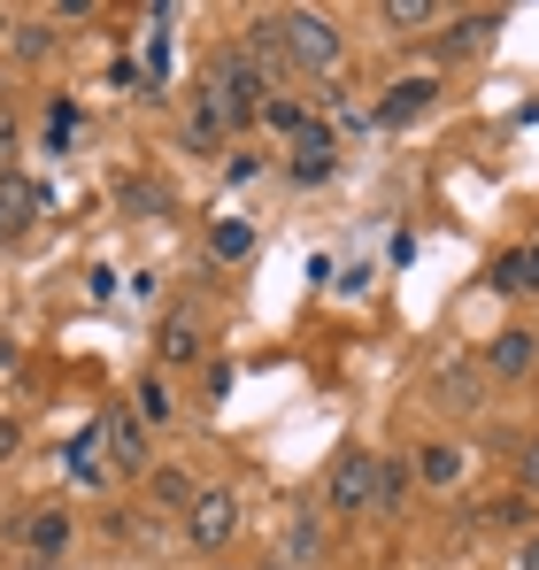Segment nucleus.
Segmentation results:
<instances>
[{"instance_id":"obj_27","label":"nucleus","mask_w":539,"mask_h":570,"mask_svg":"<svg viewBox=\"0 0 539 570\" xmlns=\"http://www.w3.org/2000/svg\"><path fill=\"white\" fill-rule=\"evenodd\" d=\"M285 556H293V563H316V556H324V532H316V517H293V524H285Z\"/></svg>"},{"instance_id":"obj_31","label":"nucleus","mask_w":539,"mask_h":570,"mask_svg":"<svg viewBox=\"0 0 539 570\" xmlns=\"http://www.w3.org/2000/svg\"><path fill=\"white\" fill-rule=\"evenodd\" d=\"M8 455H16V424H0V463H8Z\"/></svg>"},{"instance_id":"obj_22","label":"nucleus","mask_w":539,"mask_h":570,"mask_svg":"<svg viewBox=\"0 0 539 570\" xmlns=\"http://www.w3.org/2000/svg\"><path fill=\"white\" fill-rule=\"evenodd\" d=\"M416 485V471L401 463V455H378V517H393L401 509V493Z\"/></svg>"},{"instance_id":"obj_9","label":"nucleus","mask_w":539,"mask_h":570,"mask_svg":"<svg viewBox=\"0 0 539 570\" xmlns=\"http://www.w3.org/2000/svg\"><path fill=\"white\" fill-rule=\"evenodd\" d=\"M432 108H440V78H401L393 94L378 100V124L401 131V124H416V116H432Z\"/></svg>"},{"instance_id":"obj_18","label":"nucleus","mask_w":539,"mask_h":570,"mask_svg":"<svg viewBox=\"0 0 539 570\" xmlns=\"http://www.w3.org/2000/svg\"><path fill=\"white\" fill-rule=\"evenodd\" d=\"M478 385H486V363H448L440 371V401L448 409H478Z\"/></svg>"},{"instance_id":"obj_24","label":"nucleus","mask_w":539,"mask_h":570,"mask_svg":"<svg viewBox=\"0 0 539 570\" xmlns=\"http://www.w3.org/2000/svg\"><path fill=\"white\" fill-rule=\"evenodd\" d=\"M224 131H232V124H224V108H216L208 94H200L193 108H185V139H193V147H216Z\"/></svg>"},{"instance_id":"obj_3","label":"nucleus","mask_w":539,"mask_h":570,"mask_svg":"<svg viewBox=\"0 0 539 570\" xmlns=\"http://www.w3.org/2000/svg\"><path fill=\"white\" fill-rule=\"evenodd\" d=\"M185 540H193L200 556H224V548L239 540V501H232L224 485H200V501L185 509Z\"/></svg>"},{"instance_id":"obj_19","label":"nucleus","mask_w":539,"mask_h":570,"mask_svg":"<svg viewBox=\"0 0 539 570\" xmlns=\"http://www.w3.org/2000/svg\"><path fill=\"white\" fill-rule=\"evenodd\" d=\"M493 285H501V293H539V247L501 255V263H493Z\"/></svg>"},{"instance_id":"obj_4","label":"nucleus","mask_w":539,"mask_h":570,"mask_svg":"<svg viewBox=\"0 0 539 570\" xmlns=\"http://www.w3.org/2000/svg\"><path fill=\"white\" fill-rule=\"evenodd\" d=\"M70 509H55V501H39V509H23V517H8V540L23 548V556H39V563H55V556H70Z\"/></svg>"},{"instance_id":"obj_2","label":"nucleus","mask_w":539,"mask_h":570,"mask_svg":"<svg viewBox=\"0 0 539 570\" xmlns=\"http://www.w3.org/2000/svg\"><path fill=\"white\" fill-rule=\"evenodd\" d=\"M277 23H285V70H301V78H332V70H340L347 39H340L332 16H316V8H277Z\"/></svg>"},{"instance_id":"obj_28","label":"nucleus","mask_w":539,"mask_h":570,"mask_svg":"<svg viewBox=\"0 0 539 570\" xmlns=\"http://www.w3.org/2000/svg\"><path fill=\"white\" fill-rule=\"evenodd\" d=\"M124 208H131V216H155V208H170V193L155 186V178H131V186H124Z\"/></svg>"},{"instance_id":"obj_8","label":"nucleus","mask_w":539,"mask_h":570,"mask_svg":"<svg viewBox=\"0 0 539 570\" xmlns=\"http://www.w3.org/2000/svg\"><path fill=\"white\" fill-rule=\"evenodd\" d=\"M100 432H108V471L147 478V424L131 416V401H116V409L100 416Z\"/></svg>"},{"instance_id":"obj_16","label":"nucleus","mask_w":539,"mask_h":570,"mask_svg":"<svg viewBox=\"0 0 539 570\" xmlns=\"http://www.w3.org/2000/svg\"><path fill=\"white\" fill-rule=\"evenodd\" d=\"M263 70H285V23H277V8H263V16H247V39H239Z\"/></svg>"},{"instance_id":"obj_10","label":"nucleus","mask_w":539,"mask_h":570,"mask_svg":"<svg viewBox=\"0 0 539 570\" xmlns=\"http://www.w3.org/2000/svg\"><path fill=\"white\" fill-rule=\"evenodd\" d=\"M200 347H208V340H200V316H193V308H170V316L155 324V355H163L170 371H178V363H200Z\"/></svg>"},{"instance_id":"obj_32","label":"nucleus","mask_w":539,"mask_h":570,"mask_svg":"<svg viewBox=\"0 0 539 570\" xmlns=\"http://www.w3.org/2000/svg\"><path fill=\"white\" fill-rule=\"evenodd\" d=\"M263 570H285V563H263Z\"/></svg>"},{"instance_id":"obj_21","label":"nucleus","mask_w":539,"mask_h":570,"mask_svg":"<svg viewBox=\"0 0 539 570\" xmlns=\"http://www.w3.org/2000/svg\"><path fill=\"white\" fill-rule=\"evenodd\" d=\"M147 493H155L163 509H193V501H200V485H193V471H178V463H163V471L147 478Z\"/></svg>"},{"instance_id":"obj_25","label":"nucleus","mask_w":539,"mask_h":570,"mask_svg":"<svg viewBox=\"0 0 539 570\" xmlns=\"http://www.w3.org/2000/svg\"><path fill=\"white\" fill-rule=\"evenodd\" d=\"M131 416L155 432V424H170V385L163 379H139V393H131Z\"/></svg>"},{"instance_id":"obj_15","label":"nucleus","mask_w":539,"mask_h":570,"mask_svg":"<svg viewBox=\"0 0 539 570\" xmlns=\"http://www.w3.org/2000/svg\"><path fill=\"white\" fill-rule=\"evenodd\" d=\"M378 23H385L393 39H416L424 23H448V8H440V0H385V8H378Z\"/></svg>"},{"instance_id":"obj_6","label":"nucleus","mask_w":539,"mask_h":570,"mask_svg":"<svg viewBox=\"0 0 539 570\" xmlns=\"http://www.w3.org/2000/svg\"><path fill=\"white\" fill-rule=\"evenodd\" d=\"M501 23H509L501 8H462V16H448V31L432 39V55H440V62H478V55L501 39Z\"/></svg>"},{"instance_id":"obj_11","label":"nucleus","mask_w":539,"mask_h":570,"mask_svg":"<svg viewBox=\"0 0 539 570\" xmlns=\"http://www.w3.org/2000/svg\"><path fill=\"white\" fill-rule=\"evenodd\" d=\"M409 471H416V485L448 493V485H462V448H454V440H424V448L409 455Z\"/></svg>"},{"instance_id":"obj_13","label":"nucleus","mask_w":539,"mask_h":570,"mask_svg":"<svg viewBox=\"0 0 539 570\" xmlns=\"http://www.w3.org/2000/svg\"><path fill=\"white\" fill-rule=\"evenodd\" d=\"M62 471L78 478V485H100V478H108V432H100V424H86V432L62 448Z\"/></svg>"},{"instance_id":"obj_23","label":"nucleus","mask_w":539,"mask_h":570,"mask_svg":"<svg viewBox=\"0 0 539 570\" xmlns=\"http://www.w3.org/2000/svg\"><path fill=\"white\" fill-rule=\"evenodd\" d=\"M478 524H486V532H517V524H532V493H501V501H486Z\"/></svg>"},{"instance_id":"obj_20","label":"nucleus","mask_w":539,"mask_h":570,"mask_svg":"<svg viewBox=\"0 0 539 570\" xmlns=\"http://www.w3.org/2000/svg\"><path fill=\"white\" fill-rule=\"evenodd\" d=\"M263 124L277 131V139H293V147H301L308 131H324V124H316V116H308L301 100H270V108H263Z\"/></svg>"},{"instance_id":"obj_7","label":"nucleus","mask_w":539,"mask_h":570,"mask_svg":"<svg viewBox=\"0 0 539 570\" xmlns=\"http://www.w3.org/2000/svg\"><path fill=\"white\" fill-rule=\"evenodd\" d=\"M478 363H486V379H501V385L532 379V371H539V332H532V324H509V332H493Z\"/></svg>"},{"instance_id":"obj_29","label":"nucleus","mask_w":539,"mask_h":570,"mask_svg":"<svg viewBox=\"0 0 539 570\" xmlns=\"http://www.w3.org/2000/svg\"><path fill=\"white\" fill-rule=\"evenodd\" d=\"M517 493H539V440L517 455Z\"/></svg>"},{"instance_id":"obj_30","label":"nucleus","mask_w":539,"mask_h":570,"mask_svg":"<svg viewBox=\"0 0 539 570\" xmlns=\"http://www.w3.org/2000/svg\"><path fill=\"white\" fill-rule=\"evenodd\" d=\"M517 570H539V524L525 532V540H517Z\"/></svg>"},{"instance_id":"obj_14","label":"nucleus","mask_w":539,"mask_h":570,"mask_svg":"<svg viewBox=\"0 0 539 570\" xmlns=\"http://www.w3.org/2000/svg\"><path fill=\"white\" fill-rule=\"evenodd\" d=\"M31 216H39V186H31V178H8V170H0V239H16V232H23Z\"/></svg>"},{"instance_id":"obj_5","label":"nucleus","mask_w":539,"mask_h":570,"mask_svg":"<svg viewBox=\"0 0 539 570\" xmlns=\"http://www.w3.org/2000/svg\"><path fill=\"white\" fill-rule=\"evenodd\" d=\"M332 517H378V455L347 448L332 463Z\"/></svg>"},{"instance_id":"obj_1","label":"nucleus","mask_w":539,"mask_h":570,"mask_svg":"<svg viewBox=\"0 0 539 570\" xmlns=\"http://www.w3.org/2000/svg\"><path fill=\"white\" fill-rule=\"evenodd\" d=\"M208 100L224 108L232 131H247V124H263V108H270V70L247 47H216L208 55Z\"/></svg>"},{"instance_id":"obj_17","label":"nucleus","mask_w":539,"mask_h":570,"mask_svg":"<svg viewBox=\"0 0 539 570\" xmlns=\"http://www.w3.org/2000/svg\"><path fill=\"white\" fill-rule=\"evenodd\" d=\"M8 55H16V62H47V55H55V23H47V16L8 23Z\"/></svg>"},{"instance_id":"obj_12","label":"nucleus","mask_w":539,"mask_h":570,"mask_svg":"<svg viewBox=\"0 0 539 570\" xmlns=\"http://www.w3.org/2000/svg\"><path fill=\"white\" fill-rule=\"evenodd\" d=\"M285 170H293V186H324V178L340 170V139H332V131H308V139L293 147Z\"/></svg>"},{"instance_id":"obj_26","label":"nucleus","mask_w":539,"mask_h":570,"mask_svg":"<svg viewBox=\"0 0 539 570\" xmlns=\"http://www.w3.org/2000/svg\"><path fill=\"white\" fill-rule=\"evenodd\" d=\"M208 255H216V263H247V255H255V232H247V224H216V232H208Z\"/></svg>"}]
</instances>
